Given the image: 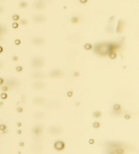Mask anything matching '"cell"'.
<instances>
[{
    "mask_svg": "<svg viewBox=\"0 0 139 154\" xmlns=\"http://www.w3.org/2000/svg\"><path fill=\"white\" fill-rule=\"evenodd\" d=\"M116 47L113 44H99L95 46V51L98 54H106L112 53Z\"/></svg>",
    "mask_w": 139,
    "mask_h": 154,
    "instance_id": "1",
    "label": "cell"
},
{
    "mask_svg": "<svg viewBox=\"0 0 139 154\" xmlns=\"http://www.w3.org/2000/svg\"><path fill=\"white\" fill-rule=\"evenodd\" d=\"M58 147H60V150H63V149L64 148V144L62 143V142H57L55 143V147L56 149H57L58 150Z\"/></svg>",
    "mask_w": 139,
    "mask_h": 154,
    "instance_id": "2",
    "label": "cell"
},
{
    "mask_svg": "<svg viewBox=\"0 0 139 154\" xmlns=\"http://www.w3.org/2000/svg\"><path fill=\"white\" fill-rule=\"evenodd\" d=\"M91 48H92V46L90 45V44H87L85 46V48H86V49L90 50V49H91Z\"/></svg>",
    "mask_w": 139,
    "mask_h": 154,
    "instance_id": "3",
    "label": "cell"
},
{
    "mask_svg": "<svg viewBox=\"0 0 139 154\" xmlns=\"http://www.w3.org/2000/svg\"><path fill=\"white\" fill-rule=\"evenodd\" d=\"M13 19L14 20V21H18V20L19 19V16L18 15H14Z\"/></svg>",
    "mask_w": 139,
    "mask_h": 154,
    "instance_id": "4",
    "label": "cell"
},
{
    "mask_svg": "<svg viewBox=\"0 0 139 154\" xmlns=\"http://www.w3.org/2000/svg\"><path fill=\"white\" fill-rule=\"evenodd\" d=\"M71 21H72V22H73V23H76V22L78 21V19H76L75 17H73V18H72Z\"/></svg>",
    "mask_w": 139,
    "mask_h": 154,
    "instance_id": "5",
    "label": "cell"
},
{
    "mask_svg": "<svg viewBox=\"0 0 139 154\" xmlns=\"http://www.w3.org/2000/svg\"><path fill=\"white\" fill-rule=\"evenodd\" d=\"M21 7H25L27 6V4L24 3V2H23V3L21 4Z\"/></svg>",
    "mask_w": 139,
    "mask_h": 154,
    "instance_id": "6",
    "label": "cell"
},
{
    "mask_svg": "<svg viewBox=\"0 0 139 154\" xmlns=\"http://www.w3.org/2000/svg\"><path fill=\"white\" fill-rule=\"evenodd\" d=\"M13 27H14V28H17V27H18V24H17V23H14L13 24Z\"/></svg>",
    "mask_w": 139,
    "mask_h": 154,
    "instance_id": "7",
    "label": "cell"
},
{
    "mask_svg": "<svg viewBox=\"0 0 139 154\" xmlns=\"http://www.w3.org/2000/svg\"><path fill=\"white\" fill-rule=\"evenodd\" d=\"M87 1H88V0H80V1L81 2V3H83V4L86 3Z\"/></svg>",
    "mask_w": 139,
    "mask_h": 154,
    "instance_id": "8",
    "label": "cell"
}]
</instances>
